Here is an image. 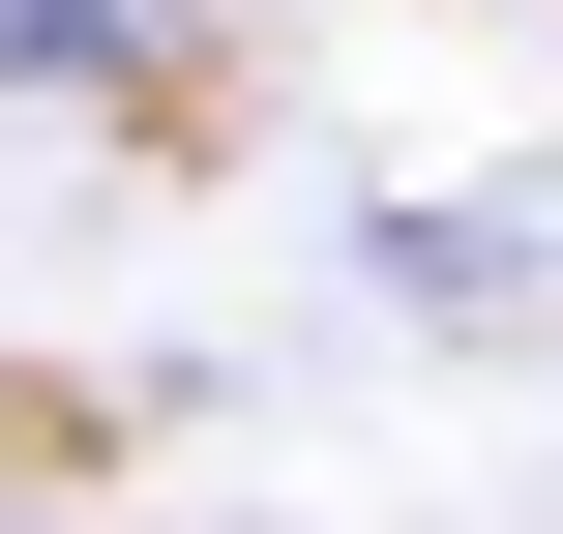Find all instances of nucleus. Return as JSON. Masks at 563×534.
Segmentation results:
<instances>
[{
    "label": "nucleus",
    "instance_id": "1",
    "mask_svg": "<svg viewBox=\"0 0 563 534\" xmlns=\"http://www.w3.org/2000/svg\"><path fill=\"white\" fill-rule=\"evenodd\" d=\"M0 89H59V119H178V0H0Z\"/></svg>",
    "mask_w": 563,
    "mask_h": 534
}]
</instances>
